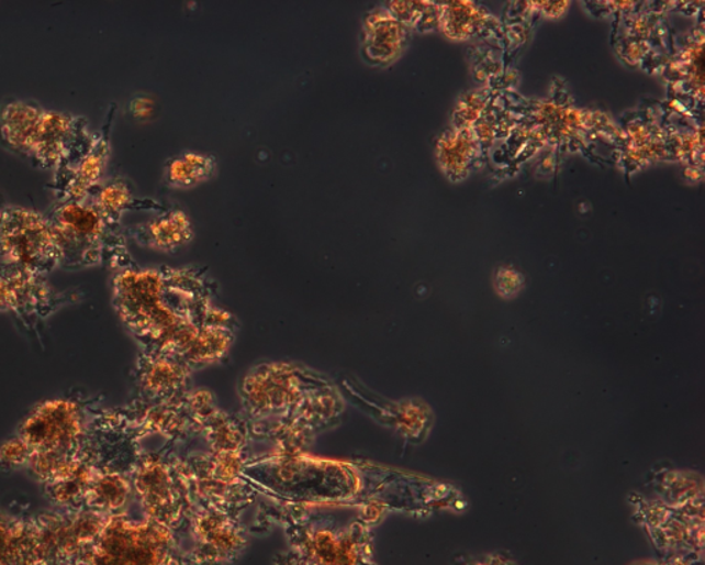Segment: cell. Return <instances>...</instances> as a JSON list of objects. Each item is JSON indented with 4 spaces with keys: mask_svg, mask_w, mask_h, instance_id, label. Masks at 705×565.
I'll return each mask as SVG.
<instances>
[{
    "mask_svg": "<svg viewBox=\"0 0 705 565\" xmlns=\"http://www.w3.org/2000/svg\"><path fill=\"white\" fill-rule=\"evenodd\" d=\"M0 261L43 276L61 268V247L48 217L18 204H4L0 209Z\"/></svg>",
    "mask_w": 705,
    "mask_h": 565,
    "instance_id": "cell-9",
    "label": "cell"
},
{
    "mask_svg": "<svg viewBox=\"0 0 705 565\" xmlns=\"http://www.w3.org/2000/svg\"><path fill=\"white\" fill-rule=\"evenodd\" d=\"M346 401L336 383L309 396L295 410L273 420L248 423L253 442L269 443L275 453L294 456L307 454L320 434L339 425Z\"/></svg>",
    "mask_w": 705,
    "mask_h": 565,
    "instance_id": "cell-8",
    "label": "cell"
},
{
    "mask_svg": "<svg viewBox=\"0 0 705 565\" xmlns=\"http://www.w3.org/2000/svg\"><path fill=\"white\" fill-rule=\"evenodd\" d=\"M192 372L180 358L165 353L141 352L134 378V407L148 409L176 403L192 389Z\"/></svg>",
    "mask_w": 705,
    "mask_h": 565,
    "instance_id": "cell-11",
    "label": "cell"
},
{
    "mask_svg": "<svg viewBox=\"0 0 705 565\" xmlns=\"http://www.w3.org/2000/svg\"><path fill=\"white\" fill-rule=\"evenodd\" d=\"M4 204H7V203H4L2 193H0V209H2Z\"/></svg>",
    "mask_w": 705,
    "mask_h": 565,
    "instance_id": "cell-22",
    "label": "cell"
},
{
    "mask_svg": "<svg viewBox=\"0 0 705 565\" xmlns=\"http://www.w3.org/2000/svg\"><path fill=\"white\" fill-rule=\"evenodd\" d=\"M216 168L219 165L214 156L202 152H182L166 162L163 182L167 188L188 191L213 179Z\"/></svg>",
    "mask_w": 705,
    "mask_h": 565,
    "instance_id": "cell-18",
    "label": "cell"
},
{
    "mask_svg": "<svg viewBox=\"0 0 705 565\" xmlns=\"http://www.w3.org/2000/svg\"><path fill=\"white\" fill-rule=\"evenodd\" d=\"M54 291L45 276L0 261V311L52 309Z\"/></svg>",
    "mask_w": 705,
    "mask_h": 565,
    "instance_id": "cell-14",
    "label": "cell"
},
{
    "mask_svg": "<svg viewBox=\"0 0 705 565\" xmlns=\"http://www.w3.org/2000/svg\"><path fill=\"white\" fill-rule=\"evenodd\" d=\"M240 477L259 496L320 507L384 510L404 507L409 483L368 461H335L302 454L253 456Z\"/></svg>",
    "mask_w": 705,
    "mask_h": 565,
    "instance_id": "cell-2",
    "label": "cell"
},
{
    "mask_svg": "<svg viewBox=\"0 0 705 565\" xmlns=\"http://www.w3.org/2000/svg\"><path fill=\"white\" fill-rule=\"evenodd\" d=\"M94 565H186V541L144 514H108L94 538Z\"/></svg>",
    "mask_w": 705,
    "mask_h": 565,
    "instance_id": "cell-6",
    "label": "cell"
},
{
    "mask_svg": "<svg viewBox=\"0 0 705 565\" xmlns=\"http://www.w3.org/2000/svg\"><path fill=\"white\" fill-rule=\"evenodd\" d=\"M409 40V26L400 23L387 7L372 9L362 19L361 56L373 67L395 62Z\"/></svg>",
    "mask_w": 705,
    "mask_h": 565,
    "instance_id": "cell-13",
    "label": "cell"
},
{
    "mask_svg": "<svg viewBox=\"0 0 705 565\" xmlns=\"http://www.w3.org/2000/svg\"><path fill=\"white\" fill-rule=\"evenodd\" d=\"M91 202L97 206L101 214L105 217L112 226L119 228L122 215L128 210L138 209L145 203L135 198L132 184L122 177L104 179L93 193L90 195Z\"/></svg>",
    "mask_w": 705,
    "mask_h": 565,
    "instance_id": "cell-19",
    "label": "cell"
},
{
    "mask_svg": "<svg viewBox=\"0 0 705 565\" xmlns=\"http://www.w3.org/2000/svg\"><path fill=\"white\" fill-rule=\"evenodd\" d=\"M154 100L148 96H137L130 102V112L137 121H146L154 115Z\"/></svg>",
    "mask_w": 705,
    "mask_h": 565,
    "instance_id": "cell-20",
    "label": "cell"
},
{
    "mask_svg": "<svg viewBox=\"0 0 705 565\" xmlns=\"http://www.w3.org/2000/svg\"><path fill=\"white\" fill-rule=\"evenodd\" d=\"M43 111L45 108L34 101H3L0 104V145L29 160Z\"/></svg>",
    "mask_w": 705,
    "mask_h": 565,
    "instance_id": "cell-16",
    "label": "cell"
},
{
    "mask_svg": "<svg viewBox=\"0 0 705 565\" xmlns=\"http://www.w3.org/2000/svg\"><path fill=\"white\" fill-rule=\"evenodd\" d=\"M275 565H313L294 551L281 552L275 556Z\"/></svg>",
    "mask_w": 705,
    "mask_h": 565,
    "instance_id": "cell-21",
    "label": "cell"
},
{
    "mask_svg": "<svg viewBox=\"0 0 705 565\" xmlns=\"http://www.w3.org/2000/svg\"><path fill=\"white\" fill-rule=\"evenodd\" d=\"M46 215L61 247V268H93L105 261L119 268L122 236L90 199L56 200Z\"/></svg>",
    "mask_w": 705,
    "mask_h": 565,
    "instance_id": "cell-7",
    "label": "cell"
},
{
    "mask_svg": "<svg viewBox=\"0 0 705 565\" xmlns=\"http://www.w3.org/2000/svg\"><path fill=\"white\" fill-rule=\"evenodd\" d=\"M334 384L328 375L305 364L259 363L249 368L238 384L240 416L248 423L273 420L295 410L309 396Z\"/></svg>",
    "mask_w": 705,
    "mask_h": 565,
    "instance_id": "cell-5",
    "label": "cell"
},
{
    "mask_svg": "<svg viewBox=\"0 0 705 565\" xmlns=\"http://www.w3.org/2000/svg\"><path fill=\"white\" fill-rule=\"evenodd\" d=\"M200 440L208 444V450L238 453H249L253 442L247 421L221 407L204 421Z\"/></svg>",
    "mask_w": 705,
    "mask_h": 565,
    "instance_id": "cell-17",
    "label": "cell"
},
{
    "mask_svg": "<svg viewBox=\"0 0 705 565\" xmlns=\"http://www.w3.org/2000/svg\"><path fill=\"white\" fill-rule=\"evenodd\" d=\"M112 118L101 132L93 134L90 143L78 155L56 168L53 189L56 200L89 199L94 189L104 181L111 157Z\"/></svg>",
    "mask_w": 705,
    "mask_h": 565,
    "instance_id": "cell-12",
    "label": "cell"
},
{
    "mask_svg": "<svg viewBox=\"0 0 705 565\" xmlns=\"http://www.w3.org/2000/svg\"><path fill=\"white\" fill-rule=\"evenodd\" d=\"M127 233L138 246L159 253L180 252L194 239L192 221L180 209L152 217L128 228Z\"/></svg>",
    "mask_w": 705,
    "mask_h": 565,
    "instance_id": "cell-15",
    "label": "cell"
},
{
    "mask_svg": "<svg viewBox=\"0 0 705 565\" xmlns=\"http://www.w3.org/2000/svg\"><path fill=\"white\" fill-rule=\"evenodd\" d=\"M191 447L166 442L154 453H141L133 467L134 499L146 519L167 527L186 541L193 510L183 451Z\"/></svg>",
    "mask_w": 705,
    "mask_h": 565,
    "instance_id": "cell-4",
    "label": "cell"
},
{
    "mask_svg": "<svg viewBox=\"0 0 705 565\" xmlns=\"http://www.w3.org/2000/svg\"><path fill=\"white\" fill-rule=\"evenodd\" d=\"M249 529L242 518L193 503L189 519L186 565H230L246 551Z\"/></svg>",
    "mask_w": 705,
    "mask_h": 565,
    "instance_id": "cell-10",
    "label": "cell"
},
{
    "mask_svg": "<svg viewBox=\"0 0 705 565\" xmlns=\"http://www.w3.org/2000/svg\"><path fill=\"white\" fill-rule=\"evenodd\" d=\"M262 497V496H260ZM259 498L257 523L281 527L291 551L313 565H377L373 563V524L360 508L347 521L339 508Z\"/></svg>",
    "mask_w": 705,
    "mask_h": 565,
    "instance_id": "cell-3",
    "label": "cell"
},
{
    "mask_svg": "<svg viewBox=\"0 0 705 565\" xmlns=\"http://www.w3.org/2000/svg\"><path fill=\"white\" fill-rule=\"evenodd\" d=\"M113 306L141 352L180 358L203 325L231 319L216 306L215 285L197 268H119Z\"/></svg>",
    "mask_w": 705,
    "mask_h": 565,
    "instance_id": "cell-1",
    "label": "cell"
}]
</instances>
